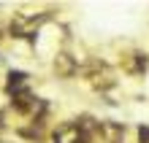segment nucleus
Wrapping results in <instances>:
<instances>
[{"instance_id":"1","label":"nucleus","mask_w":149,"mask_h":143,"mask_svg":"<svg viewBox=\"0 0 149 143\" xmlns=\"http://www.w3.org/2000/svg\"><path fill=\"white\" fill-rule=\"evenodd\" d=\"M87 132L79 127V124H63L54 132V143H87Z\"/></svg>"},{"instance_id":"2","label":"nucleus","mask_w":149,"mask_h":143,"mask_svg":"<svg viewBox=\"0 0 149 143\" xmlns=\"http://www.w3.org/2000/svg\"><path fill=\"white\" fill-rule=\"evenodd\" d=\"M54 68H57L63 76H71V73H73V59L68 57V54H57V59H54Z\"/></svg>"}]
</instances>
